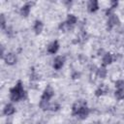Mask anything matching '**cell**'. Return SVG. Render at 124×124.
<instances>
[{
  "instance_id": "cell-1",
  "label": "cell",
  "mask_w": 124,
  "mask_h": 124,
  "mask_svg": "<svg viewBox=\"0 0 124 124\" xmlns=\"http://www.w3.org/2000/svg\"><path fill=\"white\" fill-rule=\"evenodd\" d=\"M25 96V91L21 80H18L16 84L10 89V99L12 102H18Z\"/></svg>"
},
{
  "instance_id": "cell-2",
  "label": "cell",
  "mask_w": 124,
  "mask_h": 124,
  "mask_svg": "<svg viewBox=\"0 0 124 124\" xmlns=\"http://www.w3.org/2000/svg\"><path fill=\"white\" fill-rule=\"evenodd\" d=\"M53 95H54V89L52 88V86L47 85V86L45 88V90L43 91L41 100H43V101H48V102H49V100L53 97Z\"/></svg>"
},
{
  "instance_id": "cell-3",
  "label": "cell",
  "mask_w": 124,
  "mask_h": 124,
  "mask_svg": "<svg viewBox=\"0 0 124 124\" xmlns=\"http://www.w3.org/2000/svg\"><path fill=\"white\" fill-rule=\"evenodd\" d=\"M3 60L5 61V63H6L7 65L13 66V65H15V64L16 63L17 58H16V56L15 53H13V52H7V53L5 54Z\"/></svg>"
},
{
  "instance_id": "cell-4",
  "label": "cell",
  "mask_w": 124,
  "mask_h": 124,
  "mask_svg": "<svg viewBox=\"0 0 124 124\" xmlns=\"http://www.w3.org/2000/svg\"><path fill=\"white\" fill-rule=\"evenodd\" d=\"M33 4H34L33 2H27V3H25V4L20 8V10H19L20 16H23V17H27V16H29V14H30L31 7H32Z\"/></svg>"
},
{
  "instance_id": "cell-5",
  "label": "cell",
  "mask_w": 124,
  "mask_h": 124,
  "mask_svg": "<svg viewBox=\"0 0 124 124\" xmlns=\"http://www.w3.org/2000/svg\"><path fill=\"white\" fill-rule=\"evenodd\" d=\"M119 23V18L117 16H115L114 14H112L111 16H108V23H107V28L108 30H110L112 29L114 26H116L117 24Z\"/></svg>"
},
{
  "instance_id": "cell-6",
  "label": "cell",
  "mask_w": 124,
  "mask_h": 124,
  "mask_svg": "<svg viewBox=\"0 0 124 124\" xmlns=\"http://www.w3.org/2000/svg\"><path fill=\"white\" fill-rule=\"evenodd\" d=\"M64 63H65V57L62 55H58L54 58L52 66H53L54 70H60L64 66Z\"/></svg>"
},
{
  "instance_id": "cell-7",
  "label": "cell",
  "mask_w": 124,
  "mask_h": 124,
  "mask_svg": "<svg viewBox=\"0 0 124 124\" xmlns=\"http://www.w3.org/2000/svg\"><path fill=\"white\" fill-rule=\"evenodd\" d=\"M84 106H86V102H85L84 100H79V101L76 102V103L73 105V107H72V114H73V115H78L79 109H80L82 107H84Z\"/></svg>"
},
{
  "instance_id": "cell-8",
  "label": "cell",
  "mask_w": 124,
  "mask_h": 124,
  "mask_svg": "<svg viewBox=\"0 0 124 124\" xmlns=\"http://www.w3.org/2000/svg\"><path fill=\"white\" fill-rule=\"evenodd\" d=\"M59 43H58V41L57 40H54V41H52L48 46H47V52L49 53V54H55L57 51H58V49H59Z\"/></svg>"
},
{
  "instance_id": "cell-9",
  "label": "cell",
  "mask_w": 124,
  "mask_h": 124,
  "mask_svg": "<svg viewBox=\"0 0 124 124\" xmlns=\"http://www.w3.org/2000/svg\"><path fill=\"white\" fill-rule=\"evenodd\" d=\"M89 113H90L89 108H88L87 106H84V107H82V108L79 109V111H78V113L77 116H78L80 120H83V119H85V118L88 117Z\"/></svg>"
},
{
  "instance_id": "cell-10",
  "label": "cell",
  "mask_w": 124,
  "mask_h": 124,
  "mask_svg": "<svg viewBox=\"0 0 124 124\" xmlns=\"http://www.w3.org/2000/svg\"><path fill=\"white\" fill-rule=\"evenodd\" d=\"M113 61V57L109 52H105V54L102 57V66L107 67L108 65L111 64V62Z\"/></svg>"
},
{
  "instance_id": "cell-11",
  "label": "cell",
  "mask_w": 124,
  "mask_h": 124,
  "mask_svg": "<svg viewBox=\"0 0 124 124\" xmlns=\"http://www.w3.org/2000/svg\"><path fill=\"white\" fill-rule=\"evenodd\" d=\"M87 10L90 13H95L99 10V2L96 0H90L87 3Z\"/></svg>"
},
{
  "instance_id": "cell-12",
  "label": "cell",
  "mask_w": 124,
  "mask_h": 124,
  "mask_svg": "<svg viewBox=\"0 0 124 124\" xmlns=\"http://www.w3.org/2000/svg\"><path fill=\"white\" fill-rule=\"evenodd\" d=\"M16 112V108L13 104H7L3 108V114L6 116H10Z\"/></svg>"
},
{
  "instance_id": "cell-13",
  "label": "cell",
  "mask_w": 124,
  "mask_h": 124,
  "mask_svg": "<svg viewBox=\"0 0 124 124\" xmlns=\"http://www.w3.org/2000/svg\"><path fill=\"white\" fill-rule=\"evenodd\" d=\"M43 28H44V23H43L41 20H39V19L35 20L34 26H33V29H34V31H35V34L39 35V34L43 31Z\"/></svg>"
},
{
  "instance_id": "cell-14",
  "label": "cell",
  "mask_w": 124,
  "mask_h": 124,
  "mask_svg": "<svg viewBox=\"0 0 124 124\" xmlns=\"http://www.w3.org/2000/svg\"><path fill=\"white\" fill-rule=\"evenodd\" d=\"M107 74H108V70L106 67L102 66L100 68L97 69V77L100 78H105L107 77Z\"/></svg>"
},
{
  "instance_id": "cell-15",
  "label": "cell",
  "mask_w": 124,
  "mask_h": 124,
  "mask_svg": "<svg viewBox=\"0 0 124 124\" xmlns=\"http://www.w3.org/2000/svg\"><path fill=\"white\" fill-rule=\"evenodd\" d=\"M58 28H59V30H61L62 32H69V31L73 28V26H71L69 23H67L66 21H64V22H61V23L59 24Z\"/></svg>"
},
{
  "instance_id": "cell-16",
  "label": "cell",
  "mask_w": 124,
  "mask_h": 124,
  "mask_svg": "<svg viewBox=\"0 0 124 124\" xmlns=\"http://www.w3.org/2000/svg\"><path fill=\"white\" fill-rule=\"evenodd\" d=\"M78 21V17L75 16V15H68L67 16V19H66V22L69 23L71 26H74Z\"/></svg>"
},
{
  "instance_id": "cell-17",
  "label": "cell",
  "mask_w": 124,
  "mask_h": 124,
  "mask_svg": "<svg viewBox=\"0 0 124 124\" xmlns=\"http://www.w3.org/2000/svg\"><path fill=\"white\" fill-rule=\"evenodd\" d=\"M49 102L48 101H43V100H41L40 101V103H39V106H40V108L43 109V110H48L49 109Z\"/></svg>"
},
{
  "instance_id": "cell-18",
  "label": "cell",
  "mask_w": 124,
  "mask_h": 124,
  "mask_svg": "<svg viewBox=\"0 0 124 124\" xmlns=\"http://www.w3.org/2000/svg\"><path fill=\"white\" fill-rule=\"evenodd\" d=\"M114 96L117 100H123L124 99V90L116 89L115 92H114Z\"/></svg>"
},
{
  "instance_id": "cell-19",
  "label": "cell",
  "mask_w": 124,
  "mask_h": 124,
  "mask_svg": "<svg viewBox=\"0 0 124 124\" xmlns=\"http://www.w3.org/2000/svg\"><path fill=\"white\" fill-rule=\"evenodd\" d=\"M115 88L119 90H124V79H118L114 83Z\"/></svg>"
},
{
  "instance_id": "cell-20",
  "label": "cell",
  "mask_w": 124,
  "mask_h": 124,
  "mask_svg": "<svg viewBox=\"0 0 124 124\" xmlns=\"http://www.w3.org/2000/svg\"><path fill=\"white\" fill-rule=\"evenodd\" d=\"M59 108H60V105H59V104H57V103H52V104L49 105V109H48V110L57 111Z\"/></svg>"
},
{
  "instance_id": "cell-21",
  "label": "cell",
  "mask_w": 124,
  "mask_h": 124,
  "mask_svg": "<svg viewBox=\"0 0 124 124\" xmlns=\"http://www.w3.org/2000/svg\"><path fill=\"white\" fill-rule=\"evenodd\" d=\"M0 23H1V29L2 30L6 29V18H5V16L4 15H1L0 16Z\"/></svg>"
},
{
  "instance_id": "cell-22",
  "label": "cell",
  "mask_w": 124,
  "mask_h": 124,
  "mask_svg": "<svg viewBox=\"0 0 124 124\" xmlns=\"http://www.w3.org/2000/svg\"><path fill=\"white\" fill-rule=\"evenodd\" d=\"M79 77H80V74H79L78 72H74V73H73V75H72V78H73L74 79L78 78Z\"/></svg>"
}]
</instances>
